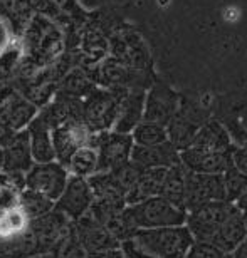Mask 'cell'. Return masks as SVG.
<instances>
[{"mask_svg": "<svg viewBox=\"0 0 247 258\" xmlns=\"http://www.w3.org/2000/svg\"><path fill=\"white\" fill-rule=\"evenodd\" d=\"M20 59L37 66L47 67L64 54L66 37L63 29L53 19L35 14L22 29Z\"/></svg>", "mask_w": 247, "mask_h": 258, "instance_id": "1", "label": "cell"}, {"mask_svg": "<svg viewBox=\"0 0 247 258\" xmlns=\"http://www.w3.org/2000/svg\"><path fill=\"white\" fill-rule=\"evenodd\" d=\"M123 218L133 230L163 228L185 225L187 211L177 208L162 196H152L135 205H128L121 211Z\"/></svg>", "mask_w": 247, "mask_h": 258, "instance_id": "2", "label": "cell"}, {"mask_svg": "<svg viewBox=\"0 0 247 258\" xmlns=\"http://www.w3.org/2000/svg\"><path fill=\"white\" fill-rule=\"evenodd\" d=\"M131 241L145 253L155 258H185V253L193 243L185 225L163 226V228L136 230Z\"/></svg>", "mask_w": 247, "mask_h": 258, "instance_id": "3", "label": "cell"}, {"mask_svg": "<svg viewBox=\"0 0 247 258\" xmlns=\"http://www.w3.org/2000/svg\"><path fill=\"white\" fill-rule=\"evenodd\" d=\"M126 92L128 91L105 89V87L92 89L84 99H81L82 122L94 133L111 131L121 99Z\"/></svg>", "mask_w": 247, "mask_h": 258, "instance_id": "4", "label": "cell"}, {"mask_svg": "<svg viewBox=\"0 0 247 258\" xmlns=\"http://www.w3.org/2000/svg\"><path fill=\"white\" fill-rule=\"evenodd\" d=\"M209 119H210L209 112L202 104L182 97L177 112L173 114L168 124L165 126L167 127L168 141L178 151H182V149L188 148L192 144L195 134L199 133V129Z\"/></svg>", "mask_w": 247, "mask_h": 258, "instance_id": "5", "label": "cell"}, {"mask_svg": "<svg viewBox=\"0 0 247 258\" xmlns=\"http://www.w3.org/2000/svg\"><path fill=\"white\" fill-rule=\"evenodd\" d=\"M237 206L229 201H212L202 206L187 211L185 226L190 231L193 240L197 241H210L220 225L229 218Z\"/></svg>", "mask_w": 247, "mask_h": 258, "instance_id": "6", "label": "cell"}, {"mask_svg": "<svg viewBox=\"0 0 247 258\" xmlns=\"http://www.w3.org/2000/svg\"><path fill=\"white\" fill-rule=\"evenodd\" d=\"M68 169L58 161L34 163L25 173V189L42 195L56 203L68 183Z\"/></svg>", "mask_w": 247, "mask_h": 258, "instance_id": "7", "label": "cell"}, {"mask_svg": "<svg viewBox=\"0 0 247 258\" xmlns=\"http://www.w3.org/2000/svg\"><path fill=\"white\" fill-rule=\"evenodd\" d=\"M182 96L165 82H153L150 91L145 92V107H143V121L167 126L173 114L177 112Z\"/></svg>", "mask_w": 247, "mask_h": 258, "instance_id": "8", "label": "cell"}, {"mask_svg": "<svg viewBox=\"0 0 247 258\" xmlns=\"http://www.w3.org/2000/svg\"><path fill=\"white\" fill-rule=\"evenodd\" d=\"M92 201L94 196L87 179L69 174L63 193L54 203V210L61 211L68 220L76 221L89 211Z\"/></svg>", "mask_w": 247, "mask_h": 258, "instance_id": "9", "label": "cell"}, {"mask_svg": "<svg viewBox=\"0 0 247 258\" xmlns=\"http://www.w3.org/2000/svg\"><path fill=\"white\" fill-rule=\"evenodd\" d=\"M110 42V52L111 57L120 60L121 64H125L130 69L143 71L150 67V54L145 47L143 40L133 32H116L111 35V39H108Z\"/></svg>", "mask_w": 247, "mask_h": 258, "instance_id": "10", "label": "cell"}, {"mask_svg": "<svg viewBox=\"0 0 247 258\" xmlns=\"http://www.w3.org/2000/svg\"><path fill=\"white\" fill-rule=\"evenodd\" d=\"M92 133L81 119L69 121L61 126L53 127V146L56 153V161L66 166L69 156L81 146H89Z\"/></svg>", "mask_w": 247, "mask_h": 258, "instance_id": "11", "label": "cell"}, {"mask_svg": "<svg viewBox=\"0 0 247 258\" xmlns=\"http://www.w3.org/2000/svg\"><path fill=\"white\" fill-rule=\"evenodd\" d=\"M212 201H225L222 174H202L188 171L185 210L190 211L205 203H212Z\"/></svg>", "mask_w": 247, "mask_h": 258, "instance_id": "12", "label": "cell"}, {"mask_svg": "<svg viewBox=\"0 0 247 258\" xmlns=\"http://www.w3.org/2000/svg\"><path fill=\"white\" fill-rule=\"evenodd\" d=\"M131 134H121L115 131H105L97 143V158L100 171H113L118 166L130 161L133 149ZM97 171V173H100Z\"/></svg>", "mask_w": 247, "mask_h": 258, "instance_id": "13", "label": "cell"}, {"mask_svg": "<svg viewBox=\"0 0 247 258\" xmlns=\"http://www.w3.org/2000/svg\"><path fill=\"white\" fill-rule=\"evenodd\" d=\"M180 163L192 173L222 174L232 166V153H214L188 146L180 151Z\"/></svg>", "mask_w": 247, "mask_h": 258, "instance_id": "14", "label": "cell"}, {"mask_svg": "<svg viewBox=\"0 0 247 258\" xmlns=\"http://www.w3.org/2000/svg\"><path fill=\"white\" fill-rule=\"evenodd\" d=\"M74 233L78 236L81 246L86 253H97V251H108L120 248V241L115 240L110 235L105 226L100 225L92 218L89 213L81 216L79 220L74 221Z\"/></svg>", "mask_w": 247, "mask_h": 258, "instance_id": "15", "label": "cell"}, {"mask_svg": "<svg viewBox=\"0 0 247 258\" xmlns=\"http://www.w3.org/2000/svg\"><path fill=\"white\" fill-rule=\"evenodd\" d=\"M71 220L58 210H51L39 218L30 220L29 230L37 241V248L53 250L54 245L71 230Z\"/></svg>", "mask_w": 247, "mask_h": 258, "instance_id": "16", "label": "cell"}, {"mask_svg": "<svg viewBox=\"0 0 247 258\" xmlns=\"http://www.w3.org/2000/svg\"><path fill=\"white\" fill-rule=\"evenodd\" d=\"M39 114V109L29 102L17 91H14L2 104H0V126L10 133L24 131L34 117Z\"/></svg>", "mask_w": 247, "mask_h": 258, "instance_id": "17", "label": "cell"}, {"mask_svg": "<svg viewBox=\"0 0 247 258\" xmlns=\"http://www.w3.org/2000/svg\"><path fill=\"white\" fill-rule=\"evenodd\" d=\"M130 161L141 169L150 168H170L180 163V151L172 143H162L157 146H133Z\"/></svg>", "mask_w": 247, "mask_h": 258, "instance_id": "18", "label": "cell"}, {"mask_svg": "<svg viewBox=\"0 0 247 258\" xmlns=\"http://www.w3.org/2000/svg\"><path fill=\"white\" fill-rule=\"evenodd\" d=\"M190 146L205 149V151H214V153H232L235 148V143L230 131L225 127L219 119H210L199 129V133L195 134L193 141Z\"/></svg>", "mask_w": 247, "mask_h": 258, "instance_id": "19", "label": "cell"}, {"mask_svg": "<svg viewBox=\"0 0 247 258\" xmlns=\"http://www.w3.org/2000/svg\"><path fill=\"white\" fill-rule=\"evenodd\" d=\"M143 107H145V91L141 89L128 91L121 99L118 116L111 131L121 134H131L133 129L143 121Z\"/></svg>", "mask_w": 247, "mask_h": 258, "instance_id": "20", "label": "cell"}, {"mask_svg": "<svg viewBox=\"0 0 247 258\" xmlns=\"http://www.w3.org/2000/svg\"><path fill=\"white\" fill-rule=\"evenodd\" d=\"M4 153V171L27 173L32 168V154H30L27 131L15 133L12 138L2 146Z\"/></svg>", "mask_w": 247, "mask_h": 258, "instance_id": "21", "label": "cell"}, {"mask_svg": "<svg viewBox=\"0 0 247 258\" xmlns=\"http://www.w3.org/2000/svg\"><path fill=\"white\" fill-rule=\"evenodd\" d=\"M29 136L30 154L34 163H49L56 161V153L53 146V134L51 126L39 114L34 117V121L25 127Z\"/></svg>", "mask_w": 247, "mask_h": 258, "instance_id": "22", "label": "cell"}, {"mask_svg": "<svg viewBox=\"0 0 247 258\" xmlns=\"http://www.w3.org/2000/svg\"><path fill=\"white\" fill-rule=\"evenodd\" d=\"M110 52V42L101 30L94 27L84 29L79 37V62L81 67L97 66L103 59L108 57Z\"/></svg>", "mask_w": 247, "mask_h": 258, "instance_id": "23", "label": "cell"}, {"mask_svg": "<svg viewBox=\"0 0 247 258\" xmlns=\"http://www.w3.org/2000/svg\"><path fill=\"white\" fill-rule=\"evenodd\" d=\"M167 169L168 168L141 169V174H140V178H138L136 184L125 196L126 206L140 203V201L146 200V198H152V196H160Z\"/></svg>", "mask_w": 247, "mask_h": 258, "instance_id": "24", "label": "cell"}, {"mask_svg": "<svg viewBox=\"0 0 247 258\" xmlns=\"http://www.w3.org/2000/svg\"><path fill=\"white\" fill-rule=\"evenodd\" d=\"M187 174L188 169L182 163H177L167 169L163 179L160 196L170 201L180 210H185V198H187ZM187 211V210H185Z\"/></svg>", "mask_w": 247, "mask_h": 258, "instance_id": "25", "label": "cell"}, {"mask_svg": "<svg viewBox=\"0 0 247 258\" xmlns=\"http://www.w3.org/2000/svg\"><path fill=\"white\" fill-rule=\"evenodd\" d=\"M245 238V230L242 223V213L240 210H235L227 220L220 225V228L215 231L210 243L222 250L224 253H232L234 248Z\"/></svg>", "mask_w": 247, "mask_h": 258, "instance_id": "26", "label": "cell"}, {"mask_svg": "<svg viewBox=\"0 0 247 258\" xmlns=\"http://www.w3.org/2000/svg\"><path fill=\"white\" fill-rule=\"evenodd\" d=\"M96 84L87 76L84 67H73L63 79L58 82L59 94L74 97V99H84L92 89H96Z\"/></svg>", "mask_w": 247, "mask_h": 258, "instance_id": "27", "label": "cell"}, {"mask_svg": "<svg viewBox=\"0 0 247 258\" xmlns=\"http://www.w3.org/2000/svg\"><path fill=\"white\" fill-rule=\"evenodd\" d=\"M66 169L71 176L79 178H91L92 174L100 171V158H97V149L92 146H81L71 154Z\"/></svg>", "mask_w": 247, "mask_h": 258, "instance_id": "28", "label": "cell"}, {"mask_svg": "<svg viewBox=\"0 0 247 258\" xmlns=\"http://www.w3.org/2000/svg\"><path fill=\"white\" fill-rule=\"evenodd\" d=\"M30 218L24 213V210L19 206L4 210L0 213V241L14 240L17 236L24 235L29 230Z\"/></svg>", "mask_w": 247, "mask_h": 258, "instance_id": "29", "label": "cell"}, {"mask_svg": "<svg viewBox=\"0 0 247 258\" xmlns=\"http://www.w3.org/2000/svg\"><path fill=\"white\" fill-rule=\"evenodd\" d=\"M34 0H0V14L10 19L17 32H22L25 24L32 17Z\"/></svg>", "mask_w": 247, "mask_h": 258, "instance_id": "30", "label": "cell"}, {"mask_svg": "<svg viewBox=\"0 0 247 258\" xmlns=\"http://www.w3.org/2000/svg\"><path fill=\"white\" fill-rule=\"evenodd\" d=\"M133 144L136 146H157V144L167 143L168 134L167 127L155 124V122L141 121L135 129L131 131Z\"/></svg>", "mask_w": 247, "mask_h": 258, "instance_id": "31", "label": "cell"}, {"mask_svg": "<svg viewBox=\"0 0 247 258\" xmlns=\"http://www.w3.org/2000/svg\"><path fill=\"white\" fill-rule=\"evenodd\" d=\"M34 5L42 12V15L53 19L54 22L64 17L76 19L78 15H81L74 0H34Z\"/></svg>", "mask_w": 247, "mask_h": 258, "instance_id": "32", "label": "cell"}, {"mask_svg": "<svg viewBox=\"0 0 247 258\" xmlns=\"http://www.w3.org/2000/svg\"><path fill=\"white\" fill-rule=\"evenodd\" d=\"M19 205L30 220L39 218V216L49 213V211L54 208V201L47 200L45 196L39 195V193L30 191V189H24V191L20 193Z\"/></svg>", "mask_w": 247, "mask_h": 258, "instance_id": "33", "label": "cell"}, {"mask_svg": "<svg viewBox=\"0 0 247 258\" xmlns=\"http://www.w3.org/2000/svg\"><path fill=\"white\" fill-rule=\"evenodd\" d=\"M222 183H224L225 201L234 205L247 189V176L240 173L239 169H235L234 166H230L227 171L222 173Z\"/></svg>", "mask_w": 247, "mask_h": 258, "instance_id": "34", "label": "cell"}, {"mask_svg": "<svg viewBox=\"0 0 247 258\" xmlns=\"http://www.w3.org/2000/svg\"><path fill=\"white\" fill-rule=\"evenodd\" d=\"M20 52L17 47V30L9 17L0 14V60Z\"/></svg>", "mask_w": 247, "mask_h": 258, "instance_id": "35", "label": "cell"}, {"mask_svg": "<svg viewBox=\"0 0 247 258\" xmlns=\"http://www.w3.org/2000/svg\"><path fill=\"white\" fill-rule=\"evenodd\" d=\"M110 173H111L113 179H115V183L120 186V189L126 196V193L135 186L138 178H140L141 168L136 166L135 163L128 161L125 164H121V166H118L116 169H113V171H110Z\"/></svg>", "mask_w": 247, "mask_h": 258, "instance_id": "36", "label": "cell"}, {"mask_svg": "<svg viewBox=\"0 0 247 258\" xmlns=\"http://www.w3.org/2000/svg\"><path fill=\"white\" fill-rule=\"evenodd\" d=\"M222 250H219L217 246L212 245L210 241H197L193 240V243L190 245V248L185 253V258H222Z\"/></svg>", "mask_w": 247, "mask_h": 258, "instance_id": "37", "label": "cell"}, {"mask_svg": "<svg viewBox=\"0 0 247 258\" xmlns=\"http://www.w3.org/2000/svg\"><path fill=\"white\" fill-rule=\"evenodd\" d=\"M232 166L247 176V146H235L232 149Z\"/></svg>", "mask_w": 247, "mask_h": 258, "instance_id": "38", "label": "cell"}, {"mask_svg": "<svg viewBox=\"0 0 247 258\" xmlns=\"http://www.w3.org/2000/svg\"><path fill=\"white\" fill-rule=\"evenodd\" d=\"M120 248H121L123 255H125L126 258H155V256L148 255V253H145L143 250L138 248V246H136L135 243H133L131 240L123 241V243L120 245Z\"/></svg>", "mask_w": 247, "mask_h": 258, "instance_id": "39", "label": "cell"}, {"mask_svg": "<svg viewBox=\"0 0 247 258\" xmlns=\"http://www.w3.org/2000/svg\"><path fill=\"white\" fill-rule=\"evenodd\" d=\"M86 258H125L121 248L108 250V251H97V253H87Z\"/></svg>", "mask_w": 247, "mask_h": 258, "instance_id": "40", "label": "cell"}, {"mask_svg": "<svg viewBox=\"0 0 247 258\" xmlns=\"http://www.w3.org/2000/svg\"><path fill=\"white\" fill-rule=\"evenodd\" d=\"M14 91H15V87H14L12 82L7 81V79H0V104H2V102L7 99Z\"/></svg>", "mask_w": 247, "mask_h": 258, "instance_id": "41", "label": "cell"}, {"mask_svg": "<svg viewBox=\"0 0 247 258\" xmlns=\"http://www.w3.org/2000/svg\"><path fill=\"white\" fill-rule=\"evenodd\" d=\"M230 256L232 258H247V236L240 241L237 246H235L234 251L230 253Z\"/></svg>", "mask_w": 247, "mask_h": 258, "instance_id": "42", "label": "cell"}, {"mask_svg": "<svg viewBox=\"0 0 247 258\" xmlns=\"http://www.w3.org/2000/svg\"><path fill=\"white\" fill-rule=\"evenodd\" d=\"M235 206H237V210H240V211H245L247 210V189L244 191V195L240 196L237 201H235Z\"/></svg>", "mask_w": 247, "mask_h": 258, "instance_id": "43", "label": "cell"}, {"mask_svg": "<svg viewBox=\"0 0 247 258\" xmlns=\"http://www.w3.org/2000/svg\"><path fill=\"white\" fill-rule=\"evenodd\" d=\"M27 258H53V255H51V253H34V255H30Z\"/></svg>", "mask_w": 247, "mask_h": 258, "instance_id": "44", "label": "cell"}, {"mask_svg": "<svg viewBox=\"0 0 247 258\" xmlns=\"http://www.w3.org/2000/svg\"><path fill=\"white\" fill-rule=\"evenodd\" d=\"M240 213H242V223H244V230H245V236H247V210L240 211Z\"/></svg>", "mask_w": 247, "mask_h": 258, "instance_id": "45", "label": "cell"}, {"mask_svg": "<svg viewBox=\"0 0 247 258\" xmlns=\"http://www.w3.org/2000/svg\"><path fill=\"white\" fill-rule=\"evenodd\" d=\"M4 168V153H2V148H0V171Z\"/></svg>", "mask_w": 247, "mask_h": 258, "instance_id": "46", "label": "cell"}, {"mask_svg": "<svg viewBox=\"0 0 247 258\" xmlns=\"http://www.w3.org/2000/svg\"><path fill=\"white\" fill-rule=\"evenodd\" d=\"M222 258H232V256H230V253H227V255H224Z\"/></svg>", "mask_w": 247, "mask_h": 258, "instance_id": "47", "label": "cell"}, {"mask_svg": "<svg viewBox=\"0 0 247 258\" xmlns=\"http://www.w3.org/2000/svg\"><path fill=\"white\" fill-rule=\"evenodd\" d=\"M2 211H4V210H0V213H2Z\"/></svg>", "mask_w": 247, "mask_h": 258, "instance_id": "48", "label": "cell"}, {"mask_svg": "<svg viewBox=\"0 0 247 258\" xmlns=\"http://www.w3.org/2000/svg\"><path fill=\"white\" fill-rule=\"evenodd\" d=\"M125 258H126V256H125Z\"/></svg>", "mask_w": 247, "mask_h": 258, "instance_id": "49", "label": "cell"}]
</instances>
